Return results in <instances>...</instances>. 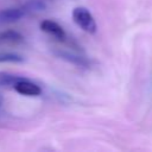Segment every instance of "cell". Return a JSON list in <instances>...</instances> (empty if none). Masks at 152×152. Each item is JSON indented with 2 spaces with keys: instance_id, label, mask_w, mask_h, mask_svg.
I'll return each mask as SVG.
<instances>
[{
  "instance_id": "cell-1",
  "label": "cell",
  "mask_w": 152,
  "mask_h": 152,
  "mask_svg": "<svg viewBox=\"0 0 152 152\" xmlns=\"http://www.w3.org/2000/svg\"><path fill=\"white\" fill-rule=\"evenodd\" d=\"M72 18L74 21L86 32L88 33H95L97 25L96 21L94 19V17L91 15V13L84 8V7H76L72 11Z\"/></svg>"
},
{
  "instance_id": "cell-4",
  "label": "cell",
  "mask_w": 152,
  "mask_h": 152,
  "mask_svg": "<svg viewBox=\"0 0 152 152\" xmlns=\"http://www.w3.org/2000/svg\"><path fill=\"white\" fill-rule=\"evenodd\" d=\"M25 15L24 8H6L0 11V23H13Z\"/></svg>"
},
{
  "instance_id": "cell-3",
  "label": "cell",
  "mask_w": 152,
  "mask_h": 152,
  "mask_svg": "<svg viewBox=\"0 0 152 152\" xmlns=\"http://www.w3.org/2000/svg\"><path fill=\"white\" fill-rule=\"evenodd\" d=\"M40 28H42L44 32L51 34L52 37H55V38L58 39V40H64L65 37H66V34H65L63 27H62L59 24H57L56 21H53V20H49V19L43 20V21L40 23Z\"/></svg>"
},
{
  "instance_id": "cell-8",
  "label": "cell",
  "mask_w": 152,
  "mask_h": 152,
  "mask_svg": "<svg viewBox=\"0 0 152 152\" xmlns=\"http://www.w3.org/2000/svg\"><path fill=\"white\" fill-rule=\"evenodd\" d=\"M1 103H2V97L0 96V106H1Z\"/></svg>"
},
{
  "instance_id": "cell-2",
  "label": "cell",
  "mask_w": 152,
  "mask_h": 152,
  "mask_svg": "<svg viewBox=\"0 0 152 152\" xmlns=\"http://www.w3.org/2000/svg\"><path fill=\"white\" fill-rule=\"evenodd\" d=\"M13 88L15 89L17 93L25 95V96H38L42 94V89L38 84H36V83H33L30 80H26L24 77L18 80L13 84Z\"/></svg>"
},
{
  "instance_id": "cell-7",
  "label": "cell",
  "mask_w": 152,
  "mask_h": 152,
  "mask_svg": "<svg viewBox=\"0 0 152 152\" xmlns=\"http://www.w3.org/2000/svg\"><path fill=\"white\" fill-rule=\"evenodd\" d=\"M20 78L21 77L13 76V75H10L6 72H0V84L1 86H13Z\"/></svg>"
},
{
  "instance_id": "cell-5",
  "label": "cell",
  "mask_w": 152,
  "mask_h": 152,
  "mask_svg": "<svg viewBox=\"0 0 152 152\" xmlns=\"http://www.w3.org/2000/svg\"><path fill=\"white\" fill-rule=\"evenodd\" d=\"M0 40L17 44V43H21L24 40V37L19 32H17V31L8 30V31H5V32L0 33Z\"/></svg>"
},
{
  "instance_id": "cell-6",
  "label": "cell",
  "mask_w": 152,
  "mask_h": 152,
  "mask_svg": "<svg viewBox=\"0 0 152 152\" xmlns=\"http://www.w3.org/2000/svg\"><path fill=\"white\" fill-rule=\"evenodd\" d=\"M24 61V57L18 55V53H13V52H2L0 51V63L4 62H10V63H20Z\"/></svg>"
}]
</instances>
